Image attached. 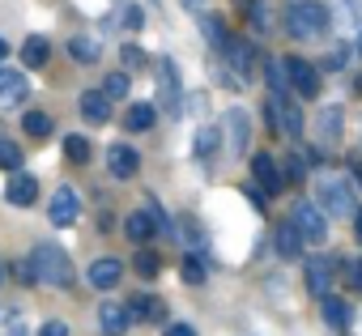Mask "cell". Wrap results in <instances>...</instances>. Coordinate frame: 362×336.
Instances as JSON below:
<instances>
[{"mask_svg":"<svg viewBox=\"0 0 362 336\" xmlns=\"http://www.w3.org/2000/svg\"><path fill=\"white\" fill-rule=\"evenodd\" d=\"M286 26H290L294 39H324L332 30V9L324 0H290Z\"/></svg>","mask_w":362,"mask_h":336,"instance_id":"1","label":"cell"},{"mask_svg":"<svg viewBox=\"0 0 362 336\" xmlns=\"http://www.w3.org/2000/svg\"><path fill=\"white\" fill-rule=\"evenodd\" d=\"M311 192H315V205L332 217H354L358 213V192L345 175H315Z\"/></svg>","mask_w":362,"mask_h":336,"instance_id":"2","label":"cell"},{"mask_svg":"<svg viewBox=\"0 0 362 336\" xmlns=\"http://www.w3.org/2000/svg\"><path fill=\"white\" fill-rule=\"evenodd\" d=\"M30 272H35L43 285L64 289V285L73 281V260H69V251H64L60 243H39V247L30 251Z\"/></svg>","mask_w":362,"mask_h":336,"instance_id":"3","label":"cell"},{"mask_svg":"<svg viewBox=\"0 0 362 336\" xmlns=\"http://www.w3.org/2000/svg\"><path fill=\"white\" fill-rule=\"evenodd\" d=\"M290 226H294V230H298V239H307V243H324V239H328V213H324L320 205H311V200L294 205Z\"/></svg>","mask_w":362,"mask_h":336,"instance_id":"4","label":"cell"},{"mask_svg":"<svg viewBox=\"0 0 362 336\" xmlns=\"http://www.w3.org/2000/svg\"><path fill=\"white\" fill-rule=\"evenodd\" d=\"M269 119H273V128H277L281 136H303V128H307L303 107L290 102L286 94H273V102H269Z\"/></svg>","mask_w":362,"mask_h":336,"instance_id":"5","label":"cell"},{"mask_svg":"<svg viewBox=\"0 0 362 336\" xmlns=\"http://www.w3.org/2000/svg\"><path fill=\"white\" fill-rule=\"evenodd\" d=\"M281 64H286V81H290L303 98H315V94H320V73H315V64H307L303 56H286Z\"/></svg>","mask_w":362,"mask_h":336,"instance_id":"6","label":"cell"},{"mask_svg":"<svg viewBox=\"0 0 362 336\" xmlns=\"http://www.w3.org/2000/svg\"><path fill=\"white\" fill-rule=\"evenodd\" d=\"M47 217H52V226H73L81 217V196L73 188H56L52 205H47Z\"/></svg>","mask_w":362,"mask_h":336,"instance_id":"7","label":"cell"},{"mask_svg":"<svg viewBox=\"0 0 362 336\" xmlns=\"http://www.w3.org/2000/svg\"><path fill=\"white\" fill-rule=\"evenodd\" d=\"M107 171H111V179H132L141 171V153L128 149V145H111L107 149Z\"/></svg>","mask_w":362,"mask_h":336,"instance_id":"8","label":"cell"},{"mask_svg":"<svg viewBox=\"0 0 362 336\" xmlns=\"http://www.w3.org/2000/svg\"><path fill=\"white\" fill-rule=\"evenodd\" d=\"M252 175H256V184H260L264 192H273V196L286 188V175L277 171V157H273V153H256V157H252Z\"/></svg>","mask_w":362,"mask_h":336,"instance_id":"9","label":"cell"},{"mask_svg":"<svg viewBox=\"0 0 362 336\" xmlns=\"http://www.w3.org/2000/svg\"><path fill=\"white\" fill-rule=\"evenodd\" d=\"M5 200H9L13 209H30V205L39 200V179H35V175H22V171H18V175L9 179V188H5Z\"/></svg>","mask_w":362,"mask_h":336,"instance_id":"10","label":"cell"},{"mask_svg":"<svg viewBox=\"0 0 362 336\" xmlns=\"http://www.w3.org/2000/svg\"><path fill=\"white\" fill-rule=\"evenodd\" d=\"M119 277H124V264H119L115 256L94 260V264H90V272H86V281H90L94 289H115V285H119Z\"/></svg>","mask_w":362,"mask_h":336,"instance_id":"11","label":"cell"},{"mask_svg":"<svg viewBox=\"0 0 362 336\" xmlns=\"http://www.w3.org/2000/svg\"><path fill=\"white\" fill-rule=\"evenodd\" d=\"M26 94H30L26 73H18V68H0V102H5V107H18V102H26Z\"/></svg>","mask_w":362,"mask_h":336,"instance_id":"12","label":"cell"},{"mask_svg":"<svg viewBox=\"0 0 362 336\" xmlns=\"http://www.w3.org/2000/svg\"><path fill=\"white\" fill-rule=\"evenodd\" d=\"M158 102H162L166 111H179V73H175L170 60L158 64Z\"/></svg>","mask_w":362,"mask_h":336,"instance_id":"13","label":"cell"},{"mask_svg":"<svg viewBox=\"0 0 362 336\" xmlns=\"http://www.w3.org/2000/svg\"><path fill=\"white\" fill-rule=\"evenodd\" d=\"M124 234H128L136 247H145V243L158 234V226H153V213H149L145 205H141L136 213H128V217H124Z\"/></svg>","mask_w":362,"mask_h":336,"instance_id":"14","label":"cell"},{"mask_svg":"<svg viewBox=\"0 0 362 336\" xmlns=\"http://www.w3.org/2000/svg\"><path fill=\"white\" fill-rule=\"evenodd\" d=\"M128 323H132L128 306H119V302H103V306H98V328H103L107 336H124Z\"/></svg>","mask_w":362,"mask_h":336,"instance_id":"15","label":"cell"},{"mask_svg":"<svg viewBox=\"0 0 362 336\" xmlns=\"http://www.w3.org/2000/svg\"><path fill=\"white\" fill-rule=\"evenodd\" d=\"M81 115H86L90 124H107V115H111V98H107L103 90H86V94H81Z\"/></svg>","mask_w":362,"mask_h":336,"instance_id":"16","label":"cell"},{"mask_svg":"<svg viewBox=\"0 0 362 336\" xmlns=\"http://www.w3.org/2000/svg\"><path fill=\"white\" fill-rule=\"evenodd\" d=\"M307 289L320 294V298L332 289V260H311L307 264Z\"/></svg>","mask_w":362,"mask_h":336,"instance_id":"17","label":"cell"},{"mask_svg":"<svg viewBox=\"0 0 362 336\" xmlns=\"http://www.w3.org/2000/svg\"><path fill=\"white\" fill-rule=\"evenodd\" d=\"M226 128H230V140H235V149H247L252 145V119L235 107V111H226Z\"/></svg>","mask_w":362,"mask_h":336,"instance_id":"18","label":"cell"},{"mask_svg":"<svg viewBox=\"0 0 362 336\" xmlns=\"http://www.w3.org/2000/svg\"><path fill=\"white\" fill-rule=\"evenodd\" d=\"M47 56H52V43H47L43 35H30V39H26V47H22V60H26V68H39V64H47Z\"/></svg>","mask_w":362,"mask_h":336,"instance_id":"19","label":"cell"},{"mask_svg":"<svg viewBox=\"0 0 362 336\" xmlns=\"http://www.w3.org/2000/svg\"><path fill=\"white\" fill-rule=\"evenodd\" d=\"M332 22L341 30H362V5H358V0H341L337 13H332Z\"/></svg>","mask_w":362,"mask_h":336,"instance_id":"20","label":"cell"},{"mask_svg":"<svg viewBox=\"0 0 362 336\" xmlns=\"http://www.w3.org/2000/svg\"><path fill=\"white\" fill-rule=\"evenodd\" d=\"M153 119H158V111H153L149 102H136V107L124 115V128H128V132H145V128H153Z\"/></svg>","mask_w":362,"mask_h":336,"instance_id":"21","label":"cell"},{"mask_svg":"<svg viewBox=\"0 0 362 336\" xmlns=\"http://www.w3.org/2000/svg\"><path fill=\"white\" fill-rule=\"evenodd\" d=\"M324 319H328L332 328H349L354 306H349V302H341V298H328V294H324Z\"/></svg>","mask_w":362,"mask_h":336,"instance_id":"22","label":"cell"},{"mask_svg":"<svg viewBox=\"0 0 362 336\" xmlns=\"http://www.w3.org/2000/svg\"><path fill=\"white\" fill-rule=\"evenodd\" d=\"M69 56H73V60H81V64H94V60H98V43H94L90 35H73Z\"/></svg>","mask_w":362,"mask_h":336,"instance_id":"23","label":"cell"},{"mask_svg":"<svg viewBox=\"0 0 362 336\" xmlns=\"http://www.w3.org/2000/svg\"><path fill=\"white\" fill-rule=\"evenodd\" d=\"M226 52H230V64H235V73H252V60H256V52H252V43H226Z\"/></svg>","mask_w":362,"mask_h":336,"instance_id":"24","label":"cell"},{"mask_svg":"<svg viewBox=\"0 0 362 336\" xmlns=\"http://www.w3.org/2000/svg\"><path fill=\"white\" fill-rule=\"evenodd\" d=\"M337 128H341V111L337 107H324L320 111V145H332L337 140Z\"/></svg>","mask_w":362,"mask_h":336,"instance_id":"25","label":"cell"},{"mask_svg":"<svg viewBox=\"0 0 362 336\" xmlns=\"http://www.w3.org/2000/svg\"><path fill=\"white\" fill-rule=\"evenodd\" d=\"M22 128H26V136H39V140H43V136L52 132V115H43V111H30V115L22 119Z\"/></svg>","mask_w":362,"mask_h":336,"instance_id":"26","label":"cell"},{"mask_svg":"<svg viewBox=\"0 0 362 336\" xmlns=\"http://www.w3.org/2000/svg\"><path fill=\"white\" fill-rule=\"evenodd\" d=\"M0 171H22V149L13 140H0Z\"/></svg>","mask_w":362,"mask_h":336,"instance_id":"27","label":"cell"},{"mask_svg":"<svg viewBox=\"0 0 362 336\" xmlns=\"http://www.w3.org/2000/svg\"><path fill=\"white\" fill-rule=\"evenodd\" d=\"M128 90H132L128 73H111V77L103 81V94H107V98H128Z\"/></svg>","mask_w":362,"mask_h":336,"instance_id":"28","label":"cell"},{"mask_svg":"<svg viewBox=\"0 0 362 336\" xmlns=\"http://www.w3.org/2000/svg\"><path fill=\"white\" fill-rule=\"evenodd\" d=\"M218 145H222V132H218V128H214V124H209V128H201V132H197V153H201V157H209V153H214V149H218Z\"/></svg>","mask_w":362,"mask_h":336,"instance_id":"29","label":"cell"},{"mask_svg":"<svg viewBox=\"0 0 362 336\" xmlns=\"http://www.w3.org/2000/svg\"><path fill=\"white\" fill-rule=\"evenodd\" d=\"M64 153H69V162H77V166H81V162H90V140L73 132V136L64 140Z\"/></svg>","mask_w":362,"mask_h":336,"instance_id":"30","label":"cell"},{"mask_svg":"<svg viewBox=\"0 0 362 336\" xmlns=\"http://www.w3.org/2000/svg\"><path fill=\"white\" fill-rule=\"evenodd\" d=\"M128 306H132V311H128L132 319H158V315H162V302H158V298H136V302H128Z\"/></svg>","mask_w":362,"mask_h":336,"instance_id":"31","label":"cell"},{"mask_svg":"<svg viewBox=\"0 0 362 336\" xmlns=\"http://www.w3.org/2000/svg\"><path fill=\"white\" fill-rule=\"evenodd\" d=\"M201 30H205V39L214 43V47H226L230 39H226V26H222V18H205L201 22Z\"/></svg>","mask_w":362,"mask_h":336,"instance_id":"32","label":"cell"},{"mask_svg":"<svg viewBox=\"0 0 362 336\" xmlns=\"http://www.w3.org/2000/svg\"><path fill=\"white\" fill-rule=\"evenodd\" d=\"M277 251L281 256H298V230L294 226H281L277 230Z\"/></svg>","mask_w":362,"mask_h":336,"instance_id":"33","label":"cell"},{"mask_svg":"<svg viewBox=\"0 0 362 336\" xmlns=\"http://www.w3.org/2000/svg\"><path fill=\"white\" fill-rule=\"evenodd\" d=\"M184 281H188V285H201V281H205V260H201V256H188V260H184Z\"/></svg>","mask_w":362,"mask_h":336,"instance_id":"34","label":"cell"},{"mask_svg":"<svg viewBox=\"0 0 362 336\" xmlns=\"http://www.w3.org/2000/svg\"><path fill=\"white\" fill-rule=\"evenodd\" d=\"M136 272L141 277H158V256L153 251H136Z\"/></svg>","mask_w":362,"mask_h":336,"instance_id":"35","label":"cell"},{"mask_svg":"<svg viewBox=\"0 0 362 336\" xmlns=\"http://www.w3.org/2000/svg\"><path fill=\"white\" fill-rule=\"evenodd\" d=\"M145 209L153 213V226H158V234H170V230H175V226L166 222V213H162V205H158V200H145Z\"/></svg>","mask_w":362,"mask_h":336,"instance_id":"36","label":"cell"},{"mask_svg":"<svg viewBox=\"0 0 362 336\" xmlns=\"http://www.w3.org/2000/svg\"><path fill=\"white\" fill-rule=\"evenodd\" d=\"M269 85H273V94H281V85H290L286 81V64H277V60L269 64Z\"/></svg>","mask_w":362,"mask_h":336,"instance_id":"37","label":"cell"},{"mask_svg":"<svg viewBox=\"0 0 362 336\" xmlns=\"http://www.w3.org/2000/svg\"><path fill=\"white\" fill-rule=\"evenodd\" d=\"M119 56H124V64H128V68H141V64H145V52H141L136 43H128V47H124Z\"/></svg>","mask_w":362,"mask_h":336,"instance_id":"38","label":"cell"},{"mask_svg":"<svg viewBox=\"0 0 362 336\" xmlns=\"http://www.w3.org/2000/svg\"><path fill=\"white\" fill-rule=\"evenodd\" d=\"M39 336H69V323H64V319H47V323L39 328Z\"/></svg>","mask_w":362,"mask_h":336,"instance_id":"39","label":"cell"},{"mask_svg":"<svg viewBox=\"0 0 362 336\" xmlns=\"http://www.w3.org/2000/svg\"><path fill=\"white\" fill-rule=\"evenodd\" d=\"M5 336H26V323H22V315H9V323H5Z\"/></svg>","mask_w":362,"mask_h":336,"instance_id":"40","label":"cell"},{"mask_svg":"<svg viewBox=\"0 0 362 336\" xmlns=\"http://www.w3.org/2000/svg\"><path fill=\"white\" fill-rule=\"evenodd\" d=\"M166 336H197V328H192V323H170Z\"/></svg>","mask_w":362,"mask_h":336,"instance_id":"41","label":"cell"},{"mask_svg":"<svg viewBox=\"0 0 362 336\" xmlns=\"http://www.w3.org/2000/svg\"><path fill=\"white\" fill-rule=\"evenodd\" d=\"M303 175H307V171H303V157H290V175H286V179H303Z\"/></svg>","mask_w":362,"mask_h":336,"instance_id":"42","label":"cell"},{"mask_svg":"<svg viewBox=\"0 0 362 336\" xmlns=\"http://www.w3.org/2000/svg\"><path fill=\"white\" fill-rule=\"evenodd\" d=\"M354 234H358V243H362V209L354 213Z\"/></svg>","mask_w":362,"mask_h":336,"instance_id":"43","label":"cell"},{"mask_svg":"<svg viewBox=\"0 0 362 336\" xmlns=\"http://www.w3.org/2000/svg\"><path fill=\"white\" fill-rule=\"evenodd\" d=\"M5 56H9V43H5V39H0V64H5Z\"/></svg>","mask_w":362,"mask_h":336,"instance_id":"44","label":"cell"},{"mask_svg":"<svg viewBox=\"0 0 362 336\" xmlns=\"http://www.w3.org/2000/svg\"><path fill=\"white\" fill-rule=\"evenodd\" d=\"M205 5V0H184V9H201Z\"/></svg>","mask_w":362,"mask_h":336,"instance_id":"45","label":"cell"},{"mask_svg":"<svg viewBox=\"0 0 362 336\" xmlns=\"http://www.w3.org/2000/svg\"><path fill=\"white\" fill-rule=\"evenodd\" d=\"M358 56H362V39H358Z\"/></svg>","mask_w":362,"mask_h":336,"instance_id":"46","label":"cell"},{"mask_svg":"<svg viewBox=\"0 0 362 336\" xmlns=\"http://www.w3.org/2000/svg\"><path fill=\"white\" fill-rule=\"evenodd\" d=\"M0 281H5V277H0Z\"/></svg>","mask_w":362,"mask_h":336,"instance_id":"47","label":"cell"}]
</instances>
